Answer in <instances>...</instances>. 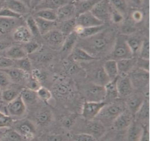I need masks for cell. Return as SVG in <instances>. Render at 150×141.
I'll list each match as a JSON object with an SVG mask.
<instances>
[{
    "mask_svg": "<svg viewBox=\"0 0 150 141\" xmlns=\"http://www.w3.org/2000/svg\"><path fill=\"white\" fill-rule=\"evenodd\" d=\"M116 38L110 31H103L89 38H83L77 46L93 57H99L112 50ZM82 39V38H81ZM111 53V52H110Z\"/></svg>",
    "mask_w": 150,
    "mask_h": 141,
    "instance_id": "1",
    "label": "cell"
},
{
    "mask_svg": "<svg viewBox=\"0 0 150 141\" xmlns=\"http://www.w3.org/2000/svg\"><path fill=\"white\" fill-rule=\"evenodd\" d=\"M122 102L116 101L105 105L95 119L102 122L104 126L112 125L115 119L126 109Z\"/></svg>",
    "mask_w": 150,
    "mask_h": 141,
    "instance_id": "2",
    "label": "cell"
},
{
    "mask_svg": "<svg viewBox=\"0 0 150 141\" xmlns=\"http://www.w3.org/2000/svg\"><path fill=\"white\" fill-rule=\"evenodd\" d=\"M111 59L116 61L129 59L134 57L127 42L125 35H118L116 38L113 48L110 53Z\"/></svg>",
    "mask_w": 150,
    "mask_h": 141,
    "instance_id": "3",
    "label": "cell"
},
{
    "mask_svg": "<svg viewBox=\"0 0 150 141\" xmlns=\"http://www.w3.org/2000/svg\"><path fill=\"white\" fill-rule=\"evenodd\" d=\"M87 101L101 102L104 101L106 96L105 86L91 82L87 85L84 90Z\"/></svg>",
    "mask_w": 150,
    "mask_h": 141,
    "instance_id": "4",
    "label": "cell"
},
{
    "mask_svg": "<svg viewBox=\"0 0 150 141\" xmlns=\"http://www.w3.org/2000/svg\"><path fill=\"white\" fill-rule=\"evenodd\" d=\"M85 120L86 121L82 129L83 130L81 132L89 134L96 140L103 136L106 132V127L102 122L96 119Z\"/></svg>",
    "mask_w": 150,
    "mask_h": 141,
    "instance_id": "5",
    "label": "cell"
},
{
    "mask_svg": "<svg viewBox=\"0 0 150 141\" xmlns=\"http://www.w3.org/2000/svg\"><path fill=\"white\" fill-rule=\"evenodd\" d=\"M107 104L105 101L95 102L86 100L83 104L81 115L85 120H94Z\"/></svg>",
    "mask_w": 150,
    "mask_h": 141,
    "instance_id": "6",
    "label": "cell"
},
{
    "mask_svg": "<svg viewBox=\"0 0 150 141\" xmlns=\"http://www.w3.org/2000/svg\"><path fill=\"white\" fill-rule=\"evenodd\" d=\"M110 9L109 1L102 0L98 1L90 11L96 18L105 23L110 19Z\"/></svg>",
    "mask_w": 150,
    "mask_h": 141,
    "instance_id": "7",
    "label": "cell"
},
{
    "mask_svg": "<svg viewBox=\"0 0 150 141\" xmlns=\"http://www.w3.org/2000/svg\"><path fill=\"white\" fill-rule=\"evenodd\" d=\"M134 120V115L125 109L115 119L112 123V128L117 131L126 130Z\"/></svg>",
    "mask_w": 150,
    "mask_h": 141,
    "instance_id": "8",
    "label": "cell"
},
{
    "mask_svg": "<svg viewBox=\"0 0 150 141\" xmlns=\"http://www.w3.org/2000/svg\"><path fill=\"white\" fill-rule=\"evenodd\" d=\"M129 74L130 76L129 77L132 83L133 87L144 88L148 85L149 71L138 68L136 69H133Z\"/></svg>",
    "mask_w": 150,
    "mask_h": 141,
    "instance_id": "9",
    "label": "cell"
},
{
    "mask_svg": "<svg viewBox=\"0 0 150 141\" xmlns=\"http://www.w3.org/2000/svg\"><path fill=\"white\" fill-rule=\"evenodd\" d=\"M8 115L11 117H21L25 114L26 111V105L19 95L13 101L8 103L6 107Z\"/></svg>",
    "mask_w": 150,
    "mask_h": 141,
    "instance_id": "10",
    "label": "cell"
},
{
    "mask_svg": "<svg viewBox=\"0 0 150 141\" xmlns=\"http://www.w3.org/2000/svg\"><path fill=\"white\" fill-rule=\"evenodd\" d=\"M75 19L77 25L84 28L99 26L105 24L96 18L90 11L77 16Z\"/></svg>",
    "mask_w": 150,
    "mask_h": 141,
    "instance_id": "11",
    "label": "cell"
},
{
    "mask_svg": "<svg viewBox=\"0 0 150 141\" xmlns=\"http://www.w3.org/2000/svg\"><path fill=\"white\" fill-rule=\"evenodd\" d=\"M117 88L118 96L122 98H127L133 93L132 83L128 76L117 77Z\"/></svg>",
    "mask_w": 150,
    "mask_h": 141,
    "instance_id": "12",
    "label": "cell"
},
{
    "mask_svg": "<svg viewBox=\"0 0 150 141\" xmlns=\"http://www.w3.org/2000/svg\"><path fill=\"white\" fill-rule=\"evenodd\" d=\"M42 36L50 46L55 48L62 47L66 38L60 30L56 29L50 31Z\"/></svg>",
    "mask_w": 150,
    "mask_h": 141,
    "instance_id": "13",
    "label": "cell"
},
{
    "mask_svg": "<svg viewBox=\"0 0 150 141\" xmlns=\"http://www.w3.org/2000/svg\"><path fill=\"white\" fill-rule=\"evenodd\" d=\"M127 98L125 103L126 107L134 116L145 100L144 95L139 93H132Z\"/></svg>",
    "mask_w": 150,
    "mask_h": 141,
    "instance_id": "14",
    "label": "cell"
},
{
    "mask_svg": "<svg viewBox=\"0 0 150 141\" xmlns=\"http://www.w3.org/2000/svg\"><path fill=\"white\" fill-rule=\"evenodd\" d=\"M57 20L64 21L76 16L75 9L73 1L64 4L57 10Z\"/></svg>",
    "mask_w": 150,
    "mask_h": 141,
    "instance_id": "15",
    "label": "cell"
},
{
    "mask_svg": "<svg viewBox=\"0 0 150 141\" xmlns=\"http://www.w3.org/2000/svg\"><path fill=\"white\" fill-rule=\"evenodd\" d=\"M137 59L135 57L122 59L116 61L118 68V76H126L136 66Z\"/></svg>",
    "mask_w": 150,
    "mask_h": 141,
    "instance_id": "16",
    "label": "cell"
},
{
    "mask_svg": "<svg viewBox=\"0 0 150 141\" xmlns=\"http://www.w3.org/2000/svg\"><path fill=\"white\" fill-rule=\"evenodd\" d=\"M126 138L128 141H140L143 130V124L133 120L127 129Z\"/></svg>",
    "mask_w": 150,
    "mask_h": 141,
    "instance_id": "17",
    "label": "cell"
},
{
    "mask_svg": "<svg viewBox=\"0 0 150 141\" xmlns=\"http://www.w3.org/2000/svg\"><path fill=\"white\" fill-rule=\"evenodd\" d=\"M15 130L21 134L24 139H32L35 133V129L34 124L28 120L18 124L16 126Z\"/></svg>",
    "mask_w": 150,
    "mask_h": 141,
    "instance_id": "18",
    "label": "cell"
},
{
    "mask_svg": "<svg viewBox=\"0 0 150 141\" xmlns=\"http://www.w3.org/2000/svg\"><path fill=\"white\" fill-rule=\"evenodd\" d=\"M105 29V26L104 24L99 26L86 28L77 25L74 29V31L78 34L79 37L83 39L94 36L102 31Z\"/></svg>",
    "mask_w": 150,
    "mask_h": 141,
    "instance_id": "19",
    "label": "cell"
},
{
    "mask_svg": "<svg viewBox=\"0 0 150 141\" xmlns=\"http://www.w3.org/2000/svg\"><path fill=\"white\" fill-rule=\"evenodd\" d=\"M32 36L28 27L23 25L17 26L13 35V38L15 41L24 44L31 41Z\"/></svg>",
    "mask_w": 150,
    "mask_h": 141,
    "instance_id": "20",
    "label": "cell"
},
{
    "mask_svg": "<svg viewBox=\"0 0 150 141\" xmlns=\"http://www.w3.org/2000/svg\"><path fill=\"white\" fill-rule=\"evenodd\" d=\"M1 70L7 74L12 83H17L27 80L30 74L16 67Z\"/></svg>",
    "mask_w": 150,
    "mask_h": 141,
    "instance_id": "21",
    "label": "cell"
},
{
    "mask_svg": "<svg viewBox=\"0 0 150 141\" xmlns=\"http://www.w3.org/2000/svg\"><path fill=\"white\" fill-rule=\"evenodd\" d=\"M98 1L97 0L73 1L76 12L75 17L81 14L90 11Z\"/></svg>",
    "mask_w": 150,
    "mask_h": 141,
    "instance_id": "22",
    "label": "cell"
},
{
    "mask_svg": "<svg viewBox=\"0 0 150 141\" xmlns=\"http://www.w3.org/2000/svg\"><path fill=\"white\" fill-rule=\"evenodd\" d=\"M5 7L21 16L27 14L29 11L28 7L22 1L17 0L5 1Z\"/></svg>",
    "mask_w": 150,
    "mask_h": 141,
    "instance_id": "23",
    "label": "cell"
},
{
    "mask_svg": "<svg viewBox=\"0 0 150 141\" xmlns=\"http://www.w3.org/2000/svg\"><path fill=\"white\" fill-rule=\"evenodd\" d=\"M70 1L65 0H45L39 1L36 5L35 8L37 11L44 9L57 10L61 6L67 3Z\"/></svg>",
    "mask_w": 150,
    "mask_h": 141,
    "instance_id": "24",
    "label": "cell"
},
{
    "mask_svg": "<svg viewBox=\"0 0 150 141\" xmlns=\"http://www.w3.org/2000/svg\"><path fill=\"white\" fill-rule=\"evenodd\" d=\"M78 37V34L74 31L67 36L61 47L62 52L66 54L71 53L77 45Z\"/></svg>",
    "mask_w": 150,
    "mask_h": 141,
    "instance_id": "25",
    "label": "cell"
},
{
    "mask_svg": "<svg viewBox=\"0 0 150 141\" xmlns=\"http://www.w3.org/2000/svg\"><path fill=\"white\" fill-rule=\"evenodd\" d=\"M40 35H43L48 33L50 31L55 29L57 26L56 21H50L40 18L34 17Z\"/></svg>",
    "mask_w": 150,
    "mask_h": 141,
    "instance_id": "26",
    "label": "cell"
},
{
    "mask_svg": "<svg viewBox=\"0 0 150 141\" xmlns=\"http://www.w3.org/2000/svg\"><path fill=\"white\" fill-rule=\"evenodd\" d=\"M92 78V83L103 86H105L110 81L105 72L103 66L96 69L93 73Z\"/></svg>",
    "mask_w": 150,
    "mask_h": 141,
    "instance_id": "27",
    "label": "cell"
},
{
    "mask_svg": "<svg viewBox=\"0 0 150 141\" xmlns=\"http://www.w3.org/2000/svg\"><path fill=\"white\" fill-rule=\"evenodd\" d=\"M72 59L76 61H89L97 60L93 57L84 49L78 46H75L71 53Z\"/></svg>",
    "mask_w": 150,
    "mask_h": 141,
    "instance_id": "28",
    "label": "cell"
},
{
    "mask_svg": "<svg viewBox=\"0 0 150 141\" xmlns=\"http://www.w3.org/2000/svg\"><path fill=\"white\" fill-rule=\"evenodd\" d=\"M6 56L14 61L20 60L27 57L28 54L23 47L20 46H11L7 49Z\"/></svg>",
    "mask_w": 150,
    "mask_h": 141,
    "instance_id": "29",
    "label": "cell"
},
{
    "mask_svg": "<svg viewBox=\"0 0 150 141\" xmlns=\"http://www.w3.org/2000/svg\"><path fill=\"white\" fill-rule=\"evenodd\" d=\"M103 68L110 81L114 80L118 76V68L115 60L110 59L106 61L103 64Z\"/></svg>",
    "mask_w": 150,
    "mask_h": 141,
    "instance_id": "30",
    "label": "cell"
},
{
    "mask_svg": "<svg viewBox=\"0 0 150 141\" xmlns=\"http://www.w3.org/2000/svg\"><path fill=\"white\" fill-rule=\"evenodd\" d=\"M117 77L114 80L110 81L105 85L106 96H105L104 101L114 100L117 99L119 97L118 93H117Z\"/></svg>",
    "mask_w": 150,
    "mask_h": 141,
    "instance_id": "31",
    "label": "cell"
},
{
    "mask_svg": "<svg viewBox=\"0 0 150 141\" xmlns=\"http://www.w3.org/2000/svg\"><path fill=\"white\" fill-rule=\"evenodd\" d=\"M17 20L0 17V33L5 34L11 31L17 24Z\"/></svg>",
    "mask_w": 150,
    "mask_h": 141,
    "instance_id": "32",
    "label": "cell"
},
{
    "mask_svg": "<svg viewBox=\"0 0 150 141\" xmlns=\"http://www.w3.org/2000/svg\"><path fill=\"white\" fill-rule=\"evenodd\" d=\"M136 116L137 121L141 122L147 123V121L149 120V102L146 100H145L139 110L135 115Z\"/></svg>",
    "mask_w": 150,
    "mask_h": 141,
    "instance_id": "33",
    "label": "cell"
},
{
    "mask_svg": "<svg viewBox=\"0 0 150 141\" xmlns=\"http://www.w3.org/2000/svg\"><path fill=\"white\" fill-rule=\"evenodd\" d=\"M20 95L26 105L34 104L38 98L36 91L27 87L21 91Z\"/></svg>",
    "mask_w": 150,
    "mask_h": 141,
    "instance_id": "34",
    "label": "cell"
},
{
    "mask_svg": "<svg viewBox=\"0 0 150 141\" xmlns=\"http://www.w3.org/2000/svg\"><path fill=\"white\" fill-rule=\"evenodd\" d=\"M45 20L50 21H57V10L44 9L37 11L35 14V16Z\"/></svg>",
    "mask_w": 150,
    "mask_h": 141,
    "instance_id": "35",
    "label": "cell"
},
{
    "mask_svg": "<svg viewBox=\"0 0 150 141\" xmlns=\"http://www.w3.org/2000/svg\"><path fill=\"white\" fill-rule=\"evenodd\" d=\"M76 26L75 17L73 18L64 21L59 30L62 32L65 37H66L74 31Z\"/></svg>",
    "mask_w": 150,
    "mask_h": 141,
    "instance_id": "36",
    "label": "cell"
},
{
    "mask_svg": "<svg viewBox=\"0 0 150 141\" xmlns=\"http://www.w3.org/2000/svg\"><path fill=\"white\" fill-rule=\"evenodd\" d=\"M20 92L8 87L2 90L1 98L3 101L8 104L20 95Z\"/></svg>",
    "mask_w": 150,
    "mask_h": 141,
    "instance_id": "37",
    "label": "cell"
},
{
    "mask_svg": "<svg viewBox=\"0 0 150 141\" xmlns=\"http://www.w3.org/2000/svg\"><path fill=\"white\" fill-rule=\"evenodd\" d=\"M24 140L21 134L16 130H8L1 135V140L21 141Z\"/></svg>",
    "mask_w": 150,
    "mask_h": 141,
    "instance_id": "38",
    "label": "cell"
},
{
    "mask_svg": "<svg viewBox=\"0 0 150 141\" xmlns=\"http://www.w3.org/2000/svg\"><path fill=\"white\" fill-rule=\"evenodd\" d=\"M15 61L16 68H18L29 74L31 73L32 70V64L30 59L28 56Z\"/></svg>",
    "mask_w": 150,
    "mask_h": 141,
    "instance_id": "39",
    "label": "cell"
},
{
    "mask_svg": "<svg viewBox=\"0 0 150 141\" xmlns=\"http://www.w3.org/2000/svg\"><path fill=\"white\" fill-rule=\"evenodd\" d=\"M52 115L50 111L45 110L40 112L37 115L36 120L37 122L42 126L49 124L52 120Z\"/></svg>",
    "mask_w": 150,
    "mask_h": 141,
    "instance_id": "40",
    "label": "cell"
},
{
    "mask_svg": "<svg viewBox=\"0 0 150 141\" xmlns=\"http://www.w3.org/2000/svg\"><path fill=\"white\" fill-rule=\"evenodd\" d=\"M126 40L133 55L136 53H139L143 41L136 37L126 38Z\"/></svg>",
    "mask_w": 150,
    "mask_h": 141,
    "instance_id": "41",
    "label": "cell"
},
{
    "mask_svg": "<svg viewBox=\"0 0 150 141\" xmlns=\"http://www.w3.org/2000/svg\"><path fill=\"white\" fill-rule=\"evenodd\" d=\"M53 91L56 96L59 98H62L69 94L70 89L66 84L59 83L54 86Z\"/></svg>",
    "mask_w": 150,
    "mask_h": 141,
    "instance_id": "42",
    "label": "cell"
},
{
    "mask_svg": "<svg viewBox=\"0 0 150 141\" xmlns=\"http://www.w3.org/2000/svg\"><path fill=\"white\" fill-rule=\"evenodd\" d=\"M111 6L121 13L123 16L126 14L127 9V4L126 1L123 0H114L110 1Z\"/></svg>",
    "mask_w": 150,
    "mask_h": 141,
    "instance_id": "43",
    "label": "cell"
},
{
    "mask_svg": "<svg viewBox=\"0 0 150 141\" xmlns=\"http://www.w3.org/2000/svg\"><path fill=\"white\" fill-rule=\"evenodd\" d=\"M26 23L27 26V27H28L33 36H38L40 34L39 30L34 17L31 16H29L26 19Z\"/></svg>",
    "mask_w": 150,
    "mask_h": 141,
    "instance_id": "44",
    "label": "cell"
},
{
    "mask_svg": "<svg viewBox=\"0 0 150 141\" xmlns=\"http://www.w3.org/2000/svg\"><path fill=\"white\" fill-rule=\"evenodd\" d=\"M38 98L45 102L49 101L52 97L51 92L45 87L41 86L37 90Z\"/></svg>",
    "mask_w": 150,
    "mask_h": 141,
    "instance_id": "45",
    "label": "cell"
},
{
    "mask_svg": "<svg viewBox=\"0 0 150 141\" xmlns=\"http://www.w3.org/2000/svg\"><path fill=\"white\" fill-rule=\"evenodd\" d=\"M139 54L140 58L149 60L150 48L149 39H145L143 40Z\"/></svg>",
    "mask_w": 150,
    "mask_h": 141,
    "instance_id": "46",
    "label": "cell"
},
{
    "mask_svg": "<svg viewBox=\"0 0 150 141\" xmlns=\"http://www.w3.org/2000/svg\"><path fill=\"white\" fill-rule=\"evenodd\" d=\"M0 17L19 19L22 17V16L17 14L8 8L5 7L0 10Z\"/></svg>",
    "mask_w": 150,
    "mask_h": 141,
    "instance_id": "47",
    "label": "cell"
},
{
    "mask_svg": "<svg viewBox=\"0 0 150 141\" xmlns=\"http://www.w3.org/2000/svg\"><path fill=\"white\" fill-rule=\"evenodd\" d=\"M13 122V118L0 111V129L11 127Z\"/></svg>",
    "mask_w": 150,
    "mask_h": 141,
    "instance_id": "48",
    "label": "cell"
},
{
    "mask_svg": "<svg viewBox=\"0 0 150 141\" xmlns=\"http://www.w3.org/2000/svg\"><path fill=\"white\" fill-rule=\"evenodd\" d=\"M12 83L7 74L0 69V88L1 90L8 88Z\"/></svg>",
    "mask_w": 150,
    "mask_h": 141,
    "instance_id": "49",
    "label": "cell"
},
{
    "mask_svg": "<svg viewBox=\"0 0 150 141\" xmlns=\"http://www.w3.org/2000/svg\"><path fill=\"white\" fill-rule=\"evenodd\" d=\"M71 138L73 140L78 141H96L95 138L89 134L83 132H79L73 135Z\"/></svg>",
    "mask_w": 150,
    "mask_h": 141,
    "instance_id": "50",
    "label": "cell"
},
{
    "mask_svg": "<svg viewBox=\"0 0 150 141\" xmlns=\"http://www.w3.org/2000/svg\"><path fill=\"white\" fill-rule=\"evenodd\" d=\"M15 66V61L6 56H0V69L9 68Z\"/></svg>",
    "mask_w": 150,
    "mask_h": 141,
    "instance_id": "51",
    "label": "cell"
},
{
    "mask_svg": "<svg viewBox=\"0 0 150 141\" xmlns=\"http://www.w3.org/2000/svg\"><path fill=\"white\" fill-rule=\"evenodd\" d=\"M23 48L27 54H32L39 49L40 45L38 42L30 41L25 43Z\"/></svg>",
    "mask_w": 150,
    "mask_h": 141,
    "instance_id": "52",
    "label": "cell"
},
{
    "mask_svg": "<svg viewBox=\"0 0 150 141\" xmlns=\"http://www.w3.org/2000/svg\"><path fill=\"white\" fill-rule=\"evenodd\" d=\"M110 6H111V9H110V19L115 24H119L122 22L124 19L123 16L116 10L115 9L111 6V4Z\"/></svg>",
    "mask_w": 150,
    "mask_h": 141,
    "instance_id": "53",
    "label": "cell"
},
{
    "mask_svg": "<svg viewBox=\"0 0 150 141\" xmlns=\"http://www.w3.org/2000/svg\"><path fill=\"white\" fill-rule=\"evenodd\" d=\"M27 80H28L27 87L33 90L37 91L41 86L40 85V82L32 76H31L29 75Z\"/></svg>",
    "mask_w": 150,
    "mask_h": 141,
    "instance_id": "54",
    "label": "cell"
},
{
    "mask_svg": "<svg viewBox=\"0 0 150 141\" xmlns=\"http://www.w3.org/2000/svg\"><path fill=\"white\" fill-rule=\"evenodd\" d=\"M135 31V28L130 21H127L122 27V35H125L133 33Z\"/></svg>",
    "mask_w": 150,
    "mask_h": 141,
    "instance_id": "55",
    "label": "cell"
},
{
    "mask_svg": "<svg viewBox=\"0 0 150 141\" xmlns=\"http://www.w3.org/2000/svg\"><path fill=\"white\" fill-rule=\"evenodd\" d=\"M136 65H137L138 68H139L149 71V60L139 57V59H137Z\"/></svg>",
    "mask_w": 150,
    "mask_h": 141,
    "instance_id": "56",
    "label": "cell"
},
{
    "mask_svg": "<svg viewBox=\"0 0 150 141\" xmlns=\"http://www.w3.org/2000/svg\"><path fill=\"white\" fill-rule=\"evenodd\" d=\"M147 124L143 125V132L140 141H148L149 140V127Z\"/></svg>",
    "mask_w": 150,
    "mask_h": 141,
    "instance_id": "57",
    "label": "cell"
},
{
    "mask_svg": "<svg viewBox=\"0 0 150 141\" xmlns=\"http://www.w3.org/2000/svg\"><path fill=\"white\" fill-rule=\"evenodd\" d=\"M64 137L61 135H49L45 137V140L49 141H60L64 140Z\"/></svg>",
    "mask_w": 150,
    "mask_h": 141,
    "instance_id": "58",
    "label": "cell"
},
{
    "mask_svg": "<svg viewBox=\"0 0 150 141\" xmlns=\"http://www.w3.org/2000/svg\"><path fill=\"white\" fill-rule=\"evenodd\" d=\"M75 118L74 116H71L69 117H67L65 118L63 121V124L65 127H71L72 125L74 123V121H75Z\"/></svg>",
    "mask_w": 150,
    "mask_h": 141,
    "instance_id": "59",
    "label": "cell"
},
{
    "mask_svg": "<svg viewBox=\"0 0 150 141\" xmlns=\"http://www.w3.org/2000/svg\"><path fill=\"white\" fill-rule=\"evenodd\" d=\"M143 15L140 11H136L132 13V20L136 22H139L142 19Z\"/></svg>",
    "mask_w": 150,
    "mask_h": 141,
    "instance_id": "60",
    "label": "cell"
},
{
    "mask_svg": "<svg viewBox=\"0 0 150 141\" xmlns=\"http://www.w3.org/2000/svg\"><path fill=\"white\" fill-rule=\"evenodd\" d=\"M10 46H11L9 42L6 41H0V51L7 49Z\"/></svg>",
    "mask_w": 150,
    "mask_h": 141,
    "instance_id": "61",
    "label": "cell"
},
{
    "mask_svg": "<svg viewBox=\"0 0 150 141\" xmlns=\"http://www.w3.org/2000/svg\"><path fill=\"white\" fill-rule=\"evenodd\" d=\"M5 7V1H0V10Z\"/></svg>",
    "mask_w": 150,
    "mask_h": 141,
    "instance_id": "62",
    "label": "cell"
},
{
    "mask_svg": "<svg viewBox=\"0 0 150 141\" xmlns=\"http://www.w3.org/2000/svg\"><path fill=\"white\" fill-rule=\"evenodd\" d=\"M1 92H2V90H1V89L0 88V98H1Z\"/></svg>",
    "mask_w": 150,
    "mask_h": 141,
    "instance_id": "63",
    "label": "cell"
},
{
    "mask_svg": "<svg viewBox=\"0 0 150 141\" xmlns=\"http://www.w3.org/2000/svg\"><path fill=\"white\" fill-rule=\"evenodd\" d=\"M1 140V135H0V141Z\"/></svg>",
    "mask_w": 150,
    "mask_h": 141,
    "instance_id": "64",
    "label": "cell"
}]
</instances>
